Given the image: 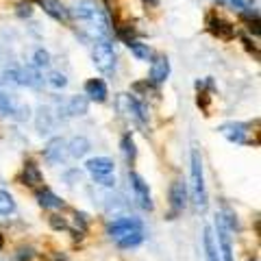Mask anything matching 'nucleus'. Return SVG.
<instances>
[{
    "label": "nucleus",
    "instance_id": "obj_1",
    "mask_svg": "<svg viewBox=\"0 0 261 261\" xmlns=\"http://www.w3.org/2000/svg\"><path fill=\"white\" fill-rule=\"evenodd\" d=\"M70 13L76 20V29L83 33L85 37L94 39V42H109L111 37V20L107 11L102 9L94 0H79L72 7Z\"/></svg>",
    "mask_w": 261,
    "mask_h": 261
},
{
    "label": "nucleus",
    "instance_id": "obj_2",
    "mask_svg": "<svg viewBox=\"0 0 261 261\" xmlns=\"http://www.w3.org/2000/svg\"><path fill=\"white\" fill-rule=\"evenodd\" d=\"M107 233L120 248H130L144 240V224L137 218H118L107 226Z\"/></svg>",
    "mask_w": 261,
    "mask_h": 261
},
{
    "label": "nucleus",
    "instance_id": "obj_3",
    "mask_svg": "<svg viewBox=\"0 0 261 261\" xmlns=\"http://www.w3.org/2000/svg\"><path fill=\"white\" fill-rule=\"evenodd\" d=\"M192 196H194L196 211L205 214L209 198H207V187H205V172H202V157L198 148L192 150Z\"/></svg>",
    "mask_w": 261,
    "mask_h": 261
},
{
    "label": "nucleus",
    "instance_id": "obj_4",
    "mask_svg": "<svg viewBox=\"0 0 261 261\" xmlns=\"http://www.w3.org/2000/svg\"><path fill=\"white\" fill-rule=\"evenodd\" d=\"M116 107H118V111L122 113V116L128 118V120H133L135 124L144 126L146 120H148V109H146L144 105L137 100V98L128 96V94H120L116 98Z\"/></svg>",
    "mask_w": 261,
    "mask_h": 261
},
{
    "label": "nucleus",
    "instance_id": "obj_5",
    "mask_svg": "<svg viewBox=\"0 0 261 261\" xmlns=\"http://www.w3.org/2000/svg\"><path fill=\"white\" fill-rule=\"evenodd\" d=\"M87 172L92 174L100 185L113 187L116 185V176H113V161L109 157H94L85 163Z\"/></svg>",
    "mask_w": 261,
    "mask_h": 261
},
{
    "label": "nucleus",
    "instance_id": "obj_6",
    "mask_svg": "<svg viewBox=\"0 0 261 261\" xmlns=\"http://www.w3.org/2000/svg\"><path fill=\"white\" fill-rule=\"evenodd\" d=\"M5 81H7V83H13V85H24V87H39L44 83L39 70H35L33 65H29V68L7 70L5 72Z\"/></svg>",
    "mask_w": 261,
    "mask_h": 261
},
{
    "label": "nucleus",
    "instance_id": "obj_7",
    "mask_svg": "<svg viewBox=\"0 0 261 261\" xmlns=\"http://www.w3.org/2000/svg\"><path fill=\"white\" fill-rule=\"evenodd\" d=\"M216 240H218V252L222 261H233V244H231V226L224 222L222 214L216 216Z\"/></svg>",
    "mask_w": 261,
    "mask_h": 261
},
{
    "label": "nucleus",
    "instance_id": "obj_8",
    "mask_svg": "<svg viewBox=\"0 0 261 261\" xmlns=\"http://www.w3.org/2000/svg\"><path fill=\"white\" fill-rule=\"evenodd\" d=\"M92 59L100 72H111L116 68V53H113V46L109 42H94Z\"/></svg>",
    "mask_w": 261,
    "mask_h": 261
},
{
    "label": "nucleus",
    "instance_id": "obj_9",
    "mask_svg": "<svg viewBox=\"0 0 261 261\" xmlns=\"http://www.w3.org/2000/svg\"><path fill=\"white\" fill-rule=\"evenodd\" d=\"M250 128H252V124H246V122H226V124H222L218 130H220V135L226 137V140L233 144H252Z\"/></svg>",
    "mask_w": 261,
    "mask_h": 261
},
{
    "label": "nucleus",
    "instance_id": "obj_10",
    "mask_svg": "<svg viewBox=\"0 0 261 261\" xmlns=\"http://www.w3.org/2000/svg\"><path fill=\"white\" fill-rule=\"evenodd\" d=\"M61 111H63V107H57V109H53V107H39L37 118H35V124H37L39 133H50V130L61 122V118H65V113L61 116Z\"/></svg>",
    "mask_w": 261,
    "mask_h": 261
},
{
    "label": "nucleus",
    "instance_id": "obj_11",
    "mask_svg": "<svg viewBox=\"0 0 261 261\" xmlns=\"http://www.w3.org/2000/svg\"><path fill=\"white\" fill-rule=\"evenodd\" d=\"M207 29L211 35H216L218 39H224V42H231L235 37V27L231 22H226L224 18H220L218 13L207 15Z\"/></svg>",
    "mask_w": 261,
    "mask_h": 261
},
{
    "label": "nucleus",
    "instance_id": "obj_12",
    "mask_svg": "<svg viewBox=\"0 0 261 261\" xmlns=\"http://www.w3.org/2000/svg\"><path fill=\"white\" fill-rule=\"evenodd\" d=\"M170 218L176 216V214H183V209L187 207V185L185 181H174L172 185H170Z\"/></svg>",
    "mask_w": 261,
    "mask_h": 261
},
{
    "label": "nucleus",
    "instance_id": "obj_13",
    "mask_svg": "<svg viewBox=\"0 0 261 261\" xmlns=\"http://www.w3.org/2000/svg\"><path fill=\"white\" fill-rule=\"evenodd\" d=\"M128 181H130V187H133V194L137 202H140L142 209H152V198H150V190H148V183L137 174V172H128Z\"/></svg>",
    "mask_w": 261,
    "mask_h": 261
},
{
    "label": "nucleus",
    "instance_id": "obj_14",
    "mask_svg": "<svg viewBox=\"0 0 261 261\" xmlns=\"http://www.w3.org/2000/svg\"><path fill=\"white\" fill-rule=\"evenodd\" d=\"M44 157H46V161H50V163H63L65 159H70L68 142H65L63 137H55V140H50L46 144V148H44Z\"/></svg>",
    "mask_w": 261,
    "mask_h": 261
},
{
    "label": "nucleus",
    "instance_id": "obj_15",
    "mask_svg": "<svg viewBox=\"0 0 261 261\" xmlns=\"http://www.w3.org/2000/svg\"><path fill=\"white\" fill-rule=\"evenodd\" d=\"M29 107H24L18 100H13L11 96H7L0 92V118H27Z\"/></svg>",
    "mask_w": 261,
    "mask_h": 261
},
{
    "label": "nucleus",
    "instance_id": "obj_16",
    "mask_svg": "<svg viewBox=\"0 0 261 261\" xmlns=\"http://www.w3.org/2000/svg\"><path fill=\"white\" fill-rule=\"evenodd\" d=\"M170 76V61H168V57H154V61L150 65V83L152 85H161V83H166Z\"/></svg>",
    "mask_w": 261,
    "mask_h": 261
},
{
    "label": "nucleus",
    "instance_id": "obj_17",
    "mask_svg": "<svg viewBox=\"0 0 261 261\" xmlns=\"http://www.w3.org/2000/svg\"><path fill=\"white\" fill-rule=\"evenodd\" d=\"M65 118H76V116H85L89 109V100L85 96H72L68 102L61 105Z\"/></svg>",
    "mask_w": 261,
    "mask_h": 261
},
{
    "label": "nucleus",
    "instance_id": "obj_18",
    "mask_svg": "<svg viewBox=\"0 0 261 261\" xmlns=\"http://www.w3.org/2000/svg\"><path fill=\"white\" fill-rule=\"evenodd\" d=\"M37 5L57 22H68V18H70V11L65 9L59 0H37Z\"/></svg>",
    "mask_w": 261,
    "mask_h": 261
},
{
    "label": "nucleus",
    "instance_id": "obj_19",
    "mask_svg": "<svg viewBox=\"0 0 261 261\" xmlns=\"http://www.w3.org/2000/svg\"><path fill=\"white\" fill-rule=\"evenodd\" d=\"M85 96L89 100H96V102H105L107 100V85H105L102 79H89L85 83Z\"/></svg>",
    "mask_w": 261,
    "mask_h": 261
},
{
    "label": "nucleus",
    "instance_id": "obj_20",
    "mask_svg": "<svg viewBox=\"0 0 261 261\" xmlns=\"http://www.w3.org/2000/svg\"><path fill=\"white\" fill-rule=\"evenodd\" d=\"M20 181H22L24 185H29V187H42L44 176H42V172H39V168L35 166V163L27 161V163H24V168H22Z\"/></svg>",
    "mask_w": 261,
    "mask_h": 261
},
{
    "label": "nucleus",
    "instance_id": "obj_21",
    "mask_svg": "<svg viewBox=\"0 0 261 261\" xmlns=\"http://www.w3.org/2000/svg\"><path fill=\"white\" fill-rule=\"evenodd\" d=\"M37 202L44 209H61L63 207V200L53 190H48V187H39L37 190Z\"/></svg>",
    "mask_w": 261,
    "mask_h": 261
},
{
    "label": "nucleus",
    "instance_id": "obj_22",
    "mask_svg": "<svg viewBox=\"0 0 261 261\" xmlns=\"http://www.w3.org/2000/svg\"><path fill=\"white\" fill-rule=\"evenodd\" d=\"M87 152H89V142L85 137H72L68 142V154L72 159H81V157H85Z\"/></svg>",
    "mask_w": 261,
    "mask_h": 261
},
{
    "label": "nucleus",
    "instance_id": "obj_23",
    "mask_svg": "<svg viewBox=\"0 0 261 261\" xmlns=\"http://www.w3.org/2000/svg\"><path fill=\"white\" fill-rule=\"evenodd\" d=\"M202 248H205V259L207 261H220V252H218L211 228H205V235H202Z\"/></svg>",
    "mask_w": 261,
    "mask_h": 261
},
{
    "label": "nucleus",
    "instance_id": "obj_24",
    "mask_svg": "<svg viewBox=\"0 0 261 261\" xmlns=\"http://www.w3.org/2000/svg\"><path fill=\"white\" fill-rule=\"evenodd\" d=\"M120 148H122V154H124L126 163H133V161H135V157H137V148H135L133 137H130V135H124V137H122Z\"/></svg>",
    "mask_w": 261,
    "mask_h": 261
},
{
    "label": "nucleus",
    "instance_id": "obj_25",
    "mask_svg": "<svg viewBox=\"0 0 261 261\" xmlns=\"http://www.w3.org/2000/svg\"><path fill=\"white\" fill-rule=\"evenodd\" d=\"M15 214V200L7 190H0V216Z\"/></svg>",
    "mask_w": 261,
    "mask_h": 261
},
{
    "label": "nucleus",
    "instance_id": "obj_26",
    "mask_svg": "<svg viewBox=\"0 0 261 261\" xmlns=\"http://www.w3.org/2000/svg\"><path fill=\"white\" fill-rule=\"evenodd\" d=\"M128 48H130V53H133L140 61H148L150 55H152L150 48H148V44H142L140 39H133V42H128Z\"/></svg>",
    "mask_w": 261,
    "mask_h": 261
},
{
    "label": "nucleus",
    "instance_id": "obj_27",
    "mask_svg": "<svg viewBox=\"0 0 261 261\" xmlns=\"http://www.w3.org/2000/svg\"><path fill=\"white\" fill-rule=\"evenodd\" d=\"M50 65V55H48L44 48H37L35 55H33V68L35 70H44Z\"/></svg>",
    "mask_w": 261,
    "mask_h": 261
},
{
    "label": "nucleus",
    "instance_id": "obj_28",
    "mask_svg": "<svg viewBox=\"0 0 261 261\" xmlns=\"http://www.w3.org/2000/svg\"><path fill=\"white\" fill-rule=\"evenodd\" d=\"M46 83L50 85L53 89H63L65 85H68V79H65V74H61V72H48Z\"/></svg>",
    "mask_w": 261,
    "mask_h": 261
},
{
    "label": "nucleus",
    "instance_id": "obj_29",
    "mask_svg": "<svg viewBox=\"0 0 261 261\" xmlns=\"http://www.w3.org/2000/svg\"><path fill=\"white\" fill-rule=\"evenodd\" d=\"M218 3H220V5H224V7H228L231 11H238L240 15H242V13H246V9H248L244 0H218Z\"/></svg>",
    "mask_w": 261,
    "mask_h": 261
},
{
    "label": "nucleus",
    "instance_id": "obj_30",
    "mask_svg": "<svg viewBox=\"0 0 261 261\" xmlns=\"http://www.w3.org/2000/svg\"><path fill=\"white\" fill-rule=\"evenodd\" d=\"M50 226L55 228V231H65V228H68V222L59 216H50Z\"/></svg>",
    "mask_w": 261,
    "mask_h": 261
},
{
    "label": "nucleus",
    "instance_id": "obj_31",
    "mask_svg": "<svg viewBox=\"0 0 261 261\" xmlns=\"http://www.w3.org/2000/svg\"><path fill=\"white\" fill-rule=\"evenodd\" d=\"M18 13L22 15V18H24V15H27V18H29V15L33 13V7H31V3H22V5H18Z\"/></svg>",
    "mask_w": 261,
    "mask_h": 261
},
{
    "label": "nucleus",
    "instance_id": "obj_32",
    "mask_svg": "<svg viewBox=\"0 0 261 261\" xmlns=\"http://www.w3.org/2000/svg\"><path fill=\"white\" fill-rule=\"evenodd\" d=\"M18 259H20V261H29V259H33V248H22V250H20V255H18Z\"/></svg>",
    "mask_w": 261,
    "mask_h": 261
},
{
    "label": "nucleus",
    "instance_id": "obj_33",
    "mask_svg": "<svg viewBox=\"0 0 261 261\" xmlns=\"http://www.w3.org/2000/svg\"><path fill=\"white\" fill-rule=\"evenodd\" d=\"M5 246V240H3V235H0V248H3Z\"/></svg>",
    "mask_w": 261,
    "mask_h": 261
},
{
    "label": "nucleus",
    "instance_id": "obj_34",
    "mask_svg": "<svg viewBox=\"0 0 261 261\" xmlns=\"http://www.w3.org/2000/svg\"><path fill=\"white\" fill-rule=\"evenodd\" d=\"M144 3H150V5H154V3H157V0H144Z\"/></svg>",
    "mask_w": 261,
    "mask_h": 261
},
{
    "label": "nucleus",
    "instance_id": "obj_35",
    "mask_svg": "<svg viewBox=\"0 0 261 261\" xmlns=\"http://www.w3.org/2000/svg\"><path fill=\"white\" fill-rule=\"evenodd\" d=\"M248 261H259V259H257V257H255V259H248Z\"/></svg>",
    "mask_w": 261,
    "mask_h": 261
}]
</instances>
